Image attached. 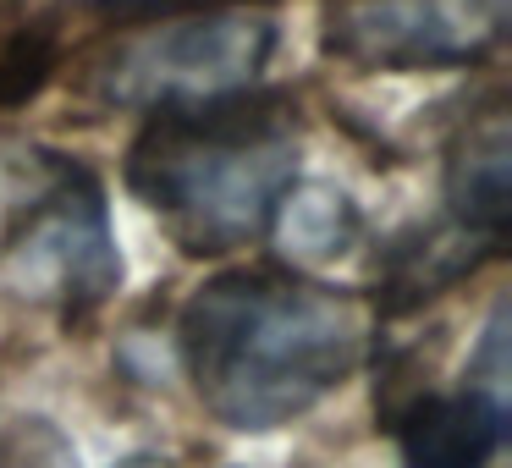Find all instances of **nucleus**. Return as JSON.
<instances>
[{"instance_id": "nucleus-3", "label": "nucleus", "mask_w": 512, "mask_h": 468, "mask_svg": "<svg viewBox=\"0 0 512 468\" xmlns=\"http://www.w3.org/2000/svg\"><path fill=\"white\" fill-rule=\"evenodd\" d=\"M171 17L116 34L83 72V89L100 105H199L254 89L276 50V23L254 0L215 6H166Z\"/></svg>"}, {"instance_id": "nucleus-6", "label": "nucleus", "mask_w": 512, "mask_h": 468, "mask_svg": "<svg viewBox=\"0 0 512 468\" xmlns=\"http://www.w3.org/2000/svg\"><path fill=\"white\" fill-rule=\"evenodd\" d=\"M391 430H397L402 468H490V457L507 441V402L485 397L479 386L413 397Z\"/></svg>"}, {"instance_id": "nucleus-10", "label": "nucleus", "mask_w": 512, "mask_h": 468, "mask_svg": "<svg viewBox=\"0 0 512 468\" xmlns=\"http://www.w3.org/2000/svg\"><path fill=\"white\" fill-rule=\"evenodd\" d=\"M0 468H78V446L50 419L0 424Z\"/></svg>"}, {"instance_id": "nucleus-7", "label": "nucleus", "mask_w": 512, "mask_h": 468, "mask_svg": "<svg viewBox=\"0 0 512 468\" xmlns=\"http://www.w3.org/2000/svg\"><path fill=\"white\" fill-rule=\"evenodd\" d=\"M446 204H452V226L501 243L512 215V127L507 105H485L468 116L463 133L446 149Z\"/></svg>"}, {"instance_id": "nucleus-2", "label": "nucleus", "mask_w": 512, "mask_h": 468, "mask_svg": "<svg viewBox=\"0 0 512 468\" xmlns=\"http://www.w3.org/2000/svg\"><path fill=\"white\" fill-rule=\"evenodd\" d=\"M298 182V127L281 94L237 89L199 105H160L127 149V188L188 254H232L265 237Z\"/></svg>"}, {"instance_id": "nucleus-8", "label": "nucleus", "mask_w": 512, "mask_h": 468, "mask_svg": "<svg viewBox=\"0 0 512 468\" xmlns=\"http://www.w3.org/2000/svg\"><path fill=\"white\" fill-rule=\"evenodd\" d=\"M265 232L281 243V254L292 265H325V259L347 254L358 243L364 221H358L353 199L342 188H331V182H292Z\"/></svg>"}, {"instance_id": "nucleus-5", "label": "nucleus", "mask_w": 512, "mask_h": 468, "mask_svg": "<svg viewBox=\"0 0 512 468\" xmlns=\"http://www.w3.org/2000/svg\"><path fill=\"white\" fill-rule=\"evenodd\" d=\"M507 34V0H331L325 50L369 72H435L490 56Z\"/></svg>"}, {"instance_id": "nucleus-1", "label": "nucleus", "mask_w": 512, "mask_h": 468, "mask_svg": "<svg viewBox=\"0 0 512 468\" xmlns=\"http://www.w3.org/2000/svg\"><path fill=\"white\" fill-rule=\"evenodd\" d=\"M369 303L287 270H226L177 320L193 397L226 430L265 435L320 408L369 347Z\"/></svg>"}, {"instance_id": "nucleus-4", "label": "nucleus", "mask_w": 512, "mask_h": 468, "mask_svg": "<svg viewBox=\"0 0 512 468\" xmlns=\"http://www.w3.org/2000/svg\"><path fill=\"white\" fill-rule=\"evenodd\" d=\"M0 259L12 270L17 292H28V298L56 303L61 314L100 309L122 281V259H116L100 182L61 155L45 193L34 199V210L0 243Z\"/></svg>"}, {"instance_id": "nucleus-9", "label": "nucleus", "mask_w": 512, "mask_h": 468, "mask_svg": "<svg viewBox=\"0 0 512 468\" xmlns=\"http://www.w3.org/2000/svg\"><path fill=\"white\" fill-rule=\"evenodd\" d=\"M56 72V28L34 23L17 28L6 45H0V111H17L28 105Z\"/></svg>"}]
</instances>
